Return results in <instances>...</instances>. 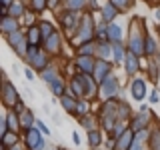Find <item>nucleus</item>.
<instances>
[{
	"mask_svg": "<svg viewBox=\"0 0 160 150\" xmlns=\"http://www.w3.org/2000/svg\"><path fill=\"white\" fill-rule=\"evenodd\" d=\"M26 142H28V146L30 148H42V138H40V134L36 132V130H30L28 132V136H26Z\"/></svg>",
	"mask_w": 160,
	"mask_h": 150,
	"instance_id": "1",
	"label": "nucleus"
},
{
	"mask_svg": "<svg viewBox=\"0 0 160 150\" xmlns=\"http://www.w3.org/2000/svg\"><path fill=\"white\" fill-rule=\"evenodd\" d=\"M94 76H96V80H106V72H108V64L104 62V60H98L96 66H94Z\"/></svg>",
	"mask_w": 160,
	"mask_h": 150,
	"instance_id": "2",
	"label": "nucleus"
},
{
	"mask_svg": "<svg viewBox=\"0 0 160 150\" xmlns=\"http://www.w3.org/2000/svg\"><path fill=\"white\" fill-rule=\"evenodd\" d=\"M144 92H146L144 82H142V80H134V84H132V96L136 98V100H142L144 98Z\"/></svg>",
	"mask_w": 160,
	"mask_h": 150,
	"instance_id": "3",
	"label": "nucleus"
},
{
	"mask_svg": "<svg viewBox=\"0 0 160 150\" xmlns=\"http://www.w3.org/2000/svg\"><path fill=\"white\" fill-rule=\"evenodd\" d=\"M44 80L52 84V92H54V94H62V92H64L62 82H60V80H56V78L52 76V74H48V72H46V74H44Z\"/></svg>",
	"mask_w": 160,
	"mask_h": 150,
	"instance_id": "4",
	"label": "nucleus"
},
{
	"mask_svg": "<svg viewBox=\"0 0 160 150\" xmlns=\"http://www.w3.org/2000/svg\"><path fill=\"white\" fill-rule=\"evenodd\" d=\"M116 92V80L114 78H106L104 80V86H102V94L104 96H110V94Z\"/></svg>",
	"mask_w": 160,
	"mask_h": 150,
	"instance_id": "5",
	"label": "nucleus"
},
{
	"mask_svg": "<svg viewBox=\"0 0 160 150\" xmlns=\"http://www.w3.org/2000/svg\"><path fill=\"white\" fill-rule=\"evenodd\" d=\"M28 38H30V44H32V46H36V44L40 42V38H42V30L40 28H30V32H28Z\"/></svg>",
	"mask_w": 160,
	"mask_h": 150,
	"instance_id": "6",
	"label": "nucleus"
},
{
	"mask_svg": "<svg viewBox=\"0 0 160 150\" xmlns=\"http://www.w3.org/2000/svg\"><path fill=\"white\" fill-rule=\"evenodd\" d=\"M116 14H118V10H116V6H114V4H106V6L102 8V16L106 18V20H112Z\"/></svg>",
	"mask_w": 160,
	"mask_h": 150,
	"instance_id": "7",
	"label": "nucleus"
},
{
	"mask_svg": "<svg viewBox=\"0 0 160 150\" xmlns=\"http://www.w3.org/2000/svg\"><path fill=\"white\" fill-rule=\"evenodd\" d=\"M10 42H12L20 52H24V38L20 36V34H10Z\"/></svg>",
	"mask_w": 160,
	"mask_h": 150,
	"instance_id": "8",
	"label": "nucleus"
},
{
	"mask_svg": "<svg viewBox=\"0 0 160 150\" xmlns=\"http://www.w3.org/2000/svg\"><path fill=\"white\" fill-rule=\"evenodd\" d=\"M2 28L6 30V32H12V30H16V20H12V18H4L2 20Z\"/></svg>",
	"mask_w": 160,
	"mask_h": 150,
	"instance_id": "9",
	"label": "nucleus"
},
{
	"mask_svg": "<svg viewBox=\"0 0 160 150\" xmlns=\"http://www.w3.org/2000/svg\"><path fill=\"white\" fill-rule=\"evenodd\" d=\"M88 36H90V16H84V28L80 34V40H86Z\"/></svg>",
	"mask_w": 160,
	"mask_h": 150,
	"instance_id": "10",
	"label": "nucleus"
},
{
	"mask_svg": "<svg viewBox=\"0 0 160 150\" xmlns=\"http://www.w3.org/2000/svg\"><path fill=\"white\" fill-rule=\"evenodd\" d=\"M20 14H22V4L20 2H12V6H10V16H20Z\"/></svg>",
	"mask_w": 160,
	"mask_h": 150,
	"instance_id": "11",
	"label": "nucleus"
},
{
	"mask_svg": "<svg viewBox=\"0 0 160 150\" xmlns=\"http://www.w3.org/2000/svg\"><path fill=\"white\" fill-rule=\"evenodd\" d=\"M78 64L82 66V70H92V60H90L88 56H82V58H78Z\"/></svg>",
	"mask_w": 160,
	"mask_h": 150,
	"instance_id": "12",
	"label": "nucleus"
},
{
	"mask_svg": "<svg viewBox=\"0 0 160 150\" xmlns=\"http://www.w3.org/2000/svg\"><path fill=\"white\" fill-rule=\"evenodd\" d=\"M120 34H122V32H120V28L116 26V24H112V26H108V36H110V38L118 40V38H120Z\"/></svg>",
	"mask_w": 160,
	"mask_h": 150,
	"instance_id": "13",
	"label": "nucleus"
},
{
	"mask_svg": "<svg viewBox=\"0 0 160 150\" xmlns=\"http://www.w3.org/2000/svg\"><path fill=\"white\" fill-rule=\"evenodd\" d=\"M130 48L134 50V52H144V46L142 44H140V38H132V42H130Z\"/></svg>",
	"mask_w": 160,
	"mask_h": 150,
	"instance_id": "14",
	"label": "nucleus"
},
{
	"mask_svg": "<svg viewBox=\"0 0 160 150\" xmlns=\"http://www.w3.org/2000/svg\"><path fill=\"white\" fill-rule=\"evenodd\" d=\"M136 66H138V64H136V60H134V56L130 54L128 60H126V70H128V72H134V70H136Z\"/></svg>",
	"mask_w": 160,
	"mask_h": 150,
	"instance_id": "15",
	"label": "nucleus"
},
{
	"mask_svg": "<svg viewBox=\"0 0 160 150\" xmlns=\"http://www.w3.org/2000/svg\"><path fill=\"white\" fill-rule=\"evenodd\" d=\"M130 138H132V134H130V132H126V134H124V136H122V140H120L118 148H120V150H124V148H126L128 144H130Z\"/></svg>",
	"mask_w": 160,
	"mask_h": 150,
	"instance_id": "16",
	"label": "nucleus"
},
{
	"mask_svg": "<svg viewBox=\"0 0 160 150\" xmlns=\"http://www.w3.org/2000/svg\"><path fill=\"white\" fill-rule=\"evenodd\" d=\"M40 30H42V36H52V26H50L48 22H44Z\"/></svg>",
	"mask_w": 160,
	"mask_h": 150,
	"instance_id": "17",
	"label": "nucleus"
},
{
	"mask_svg": "<svg viewBox=\"0 0 160 150\" xmlns=\"http://www.w3.org/2000/svg\"><path fill=\"white\" fill-rule=\"evenodd\" d=\"M56 40H58V38H56V36L52 34V36H50V40L46 42V46H48L50 50H56V48H58V42H56Z\"/></svg>",
	"mask_w": 160,
	"mask_h": 150,
	"instance_id": "18",
	"label": "nucleus"
},
{
	"mask_svg": "<svg viewBox=\"0 0 160 150\" xmlns=\"http://www.w3.org/2000/svg\"><path fill=\"white\" fill-rule=\"evenodd\" d=\"M114 58L122 60V48H120V44H114Z\"/></svg>",
	"mask_w": 160,
	"mask_h": 150,
	"instance_id": "19",
	"label": "nucleus"
},
{
	"mask_svg": "<svg viewBox=\"0 0 160 150\" xmlns=\"http://www.w3.org/2000/svg\"><path fill=\"white\" fill-rule=\"evenodd\" d=\"M82 2H84V0H68V6L70 8H80V6H82Z\"/></svg>",
	"mask_w": 160,
	"mask_h": 150,
	"instance_id": "20",
	"label": "nucleus"
},
{
	"mask_svg": "<svg viewBox=\"0 0 160 150\" xmlns=\"http://www.w3.org/2000/svg\"><path fill=\"white\" fill-rule=\"evenodd\" d=\"M62 104H64V106H66L68 110H72V108H74V102H72L70 98H62Z\"/></svg>",
	"mask_w": 160,
	"mask_h": 150,
	"instance_id": "21",
	"label": "nucleus"
},
{
	"mask_svg": "<svg viewBox=\"0 0 160 150\" xmlns=\"http://www.w3.org/2000/svg\"><path fill=\"white\" fill-rule=\"evenodd\" d=\"M98 142H100L98 134H96V132H90V144H98Z\"/></svg>",
	"mask_w": 160,
	"mask_h": 150,
	"instance_id": "22",
	"label": "nucleus"
},
{
	"mask_svg": "<svg viewBox=\"0 0 160 150\" xmlns=\"http://www.w3.org/2000/svg\"><path fill=\"white\" fill-rule=\"evenodd\" d=\"M32 2H34V8H36V10L44 8V0H32Z\"/></svg>",
	"mask_w": 160,
	"mask_h": 150,
	"instance_id": "23",
	"label": "nucleus"
},
{
	"mask_svg": "<svg viewBox=\"0 0 160 150\" xmlns=\"http://www.w3.org/2000/svg\"><path fill=\"white\" fill-rule=\"evenodd\" d=\"M146 42H148V44H146V50H148V52H152V50H154V40H152V38H148Z\"/></svg>",
	"mask_w": 160,
	"mask_h": 150,
	"instance_id": "24",
	"label": "nucleus"
},
{
	"mask_svg": "<svg viewBox=\"0 0 160 150\" xmlns=\"http://www.w3.org/2000/svg\"><path fill=\"white\" fill-rule=\"evenodd\" d=\"M30 120H32V116H30V114L26 112V114H24V118H22V124H26V126H30Z\"/></svg>",
	"mask_w": 160,
	"mask_h": 150,
	"instance_id": "25",
	"label": "nucleus"
},
{
	"mask_svg": "<svg viewBox=\"0 0 160 150\" xmlns=\"http://www.w3.org/2000/svg\"><path fill=\"white\" fill-rule=\"evenodd\" d=\"M6 98L8 100H14V92H12V88H10V86H6Z\"/></svg>",
	"mask_w": 160,
	"mask_h": 150,
	"instance_id": "26",
	"label": "nucleus"
},
{
	"mask_svg": "<svg viewBox=\"0 0 160 150\" xmlns=\"http://www.w3.org/2000/svg\"><path fill=\"white\" fill-rule=\"evenodd\" d=\"M72 20H74V16H72V14H68V16L64 18V22H66L68 26H72Z\"/></svg>",
	"mask_w": 160,
	"mask_h": 150,
	"instance_id": "27",
	"label": "nucleus"
},
{
	"mask_svg": "<svg viewBox=\"0 0 160 150\" xmlns=\"http://www.w3.org/2000/svg\"><path fill=\"white\" fill-rule=\"evenodd\" d=\"M98 50H100V54H104V56L108 54V46H106V44H104V46H100Z\"/></svg>",
	"mask_w": 160,
	"mask_h": 150,
	"instance_id": "28",
	"label": "nucleus"
},
{
	"mask_svg": "<svg viewBox=\"0 0 160 150\" xmlns=\"http://www.w3.org/2000/svg\"><path fill=\"white\" fill-rule=\"evenodd\" d=\"M24 74H26V78H28V80H32V78H34V74H32V70H26V72H24Z\"/></svg>",
	"mask_w": 160,
	"mask_h": 150,
	"instance_id": "29",
	"label": "nucleus"
},
{
	"mask_svg": "<svg viewBox=\"0 0 160 150\" xmlns=\"http://www.w3.org/2000/svg\"><path fill=\"white\" fill-rule=\"evenodd\" d=\"M38 128H40V130H42V132H46V134H48V128H46V126H44V124H42V122H38Z\"/></svg>",
	"mask_w": 160,
	"mask_h": 150,
	"instance_id": "30",
	"label": "nucleus"
},
{
	"mask_svg": "<svg viewBox=\"0 0 160 150\" xmlns=\"http://www.w3.org/2000/svg\"><path fill=\"white\" fill-rule=\"evenodd\" d=\"M114 2H116V4H122V6H124V4H128V0H114Z\"/></svg>",
	"mask_w": 160,
	"mask_h": 150,
	"instance_id": "31",
	"label": "nucleus"
},
{
	"mask_svg": "<svg viewBox=\"0 0 160 150\" xmlns=\"http://www.w3.org/2000/svg\"><path fill=\"white\" fill-rule=\"evenodd\" d=\"M132 150H140V140H136V144H134V148Z\"/></svg>",
	"mask_w": 160,
	"mask_h": 150,
	"instance_id": "32",
	"label": "nucleus"
},
{
	"mask_svg": "<svg viewBox=\"0 0 160 150\" xmlns=\"http://www.w3.org/2000/svg\"><path fill=\"white\" fill-rule=\"evenodd\" d=\"M8 4H10V0H2V6H4V8H6Z\"/></svg>",
	"mask_w": 160,
	"mask_h": 150,
	"instance_id": "33",
	"label": "nucleus"
},
{
	"mask_svg": "<svg viewBox=\"0 0 160 150\" xmlns=\"http://www.w3.org/2000/svg\"><path fill=\"white\" fill-rule=\"evenodd\" d=\"M12 150H18V148H12Z\"/></svg>",
	"mask_w": 160,
	"mask_h": 150,
	"instance_id": "34",
	"label": "nucleus"
}]
</instances>
